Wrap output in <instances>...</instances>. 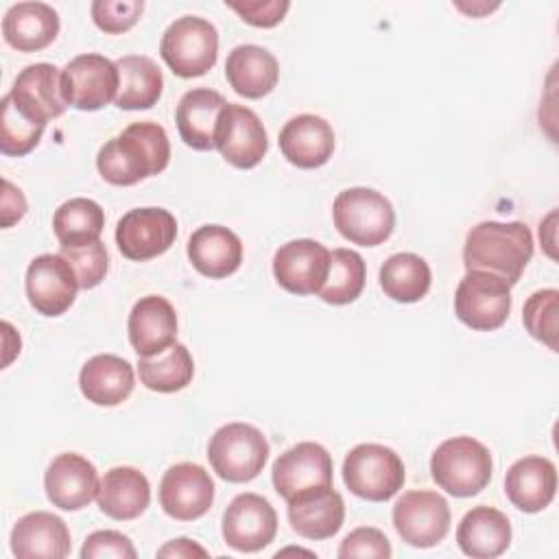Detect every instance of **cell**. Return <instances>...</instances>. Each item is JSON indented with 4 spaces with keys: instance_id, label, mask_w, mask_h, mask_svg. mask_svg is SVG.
<instances>
[{
    "instance_id": "1",
    "label": "cell",
    "mask_w": 559,
    "mask_h": 559,
    "mask_svg": "<svg viewBox=\"0 0 559 559\" xmlns=\"http://www.w3.org/2000/svg\"><path fill=\"white\" fill-rule=\"evenodd\" d=\"M170 162V142L162 124L144 120L129 124L105 142L96 155L100 177L114 186H133L159 175Z\"/></svg>"
},
{
    "instance_id": "2",
    "label": "cell",
    "mask_w": 559,
    "mask_h": 559,
    "mask_svg": "<svg viewBox=\"0 0 559 559\" xmlns=\"http://www.w3.org/2000/svg\"><path fill=\"white\" fill-rule=\"evenodd\" d=\"M533 255V234L520 223L483 221L467 231L463 264L467 271H485L513 286Z\"/></svg>"
},
{
    "instance_id": "3",
    "label": "cell",
    "mask_w": 559,
    "mask_h": 559,
    "mask_svg": "<svg viewBox=\"0 0 559 559\" xmlns=\"http://www.w3.org/2000/svg\"><path fill=\"white\" fill-rule=\"evenodd\" d=\"M491 454L472 437H452L437 445L430 459L432 480L456 498L483 491L491 480Z\"/></svg>"
},
{
    "instance_id": "4",
    "label": "cell",
    "mask_w": 559,
    "mask_h": 559,
    "mask_svg": "<svg viewBox=\"0 0 559 559\" xmlns=\"http://www.w3.org/2000/svg\"><path fill=\"white\" fill-rule=\"evenodd\" d=\"M334 227L343 238L360 247L382 245L395 227L391 201L371 188H347L332 203Z\"/></svg>"
},
{
    "instance_id": "5",
    "label": "cell",
    "mask_w": 559,
    "mask_h": 559,
    "mask_svg": "<svg viewBox=\"0 0 559 559\" xmlns=\"http://www.w3.org/2000/svg\"><path fill=\"white\" fill-rule=\"evenodd\" d=\"M207 459L223 480L249 483L262 472L269 459V441L251 424H225L210 437Z\"/></svg>"
},
{
    "instance_id": "6",
    "label": "cell",
    "mask_w": 559,
    "mask_h": 559,
    "mask_svg": "<svg viewBox=\"0 0 559 559\" xmlns=\"http://www.w3.org/2000/svg\"><path fill=\"white\" fill-rule=\"evenodd\" d=\"M404 463L400 454L380 443H360L343 461L347 489L369 502L391 500L404 485Z\"/></svg>"
},
{
    "instance_id": "7",
    "label": "cell",
    "mask_w": 559,
    "mask_h": 559,
    "mask_svg": "<svg viewBox=\"0 0 559 559\" xmlns=\"http://www.w3.org/2000/svg\"><path fill=\"white\" fill-rule=\"evenodd\" d=\"M159 55L177 76H203L216 63L218 31L199 15L177 17L162 35Z\"/></svg>"
},
{
    "instance_id": "8",
    "label": "cell",
    "mask_w": 559,
    "mask_h": 559,
    "mask_svg": "<svg viewBox=\"0 0 559 559\" xmlns=\"http://www.w3.org/2000/svg\"><path fill=\"white\" fill-rule=\"evenodd\" d=\"M454 312L472 330H498L511 312V286L498 275L467 271L454 293Z\"/></svg>"
},
{
    "instance_id": "9",
    "label": "cell",
    "mask_w": 559,
    "mask_h": 559,
    "mask_svg": "<svg viewBox=\"0 0 559 559\" xmlns=\"http://www.w3.org/2000/svg\"><path fill=\"white\" fill-rule=\"evenodd\" d=\"M118 85L116 61L96 52L79 55L61 70V94L68 105L81 111H96L116 100Z\"/></svg>"
},
{
    "instance_id": "10",
    "label": "cell",
    "mask_w": 559,
    "mask_h": 559,
    "mask_svg": "<svg viewBox=\"0 0 559 559\" xmlns=\"http://www.w3.org/2000/svg\"><path fill=\"white\" fill-rule=\"evenodd\" d=\"M393 526L408 546H437L450 531V507L437 491H406L393 507Z\"/></svg>"
},
{
    "instance_id": "11",
    "label": "cell",
    "mask_w": 559,
    "mask_h": 559,
    "mask_svg": "<svg viewBox=\"0 0 559 559\" xmlns=\"http://www.w3.org/2000/svg\"><path fill=\"white\" fill-rule=\"evenodd\" d=\"M177 238V221L164 207L129 210L116 225V245L133 262L162 255Z\"/></svg>"
},
{
    "instance_id": "12",
    "label": "cell",
    "mask_w": 559,
    "mask_h": 559,
    "mask_svg": "<svg viewBox=\"0 0 559 559\" xmlns=\"http://www.w3.org/2000/svg\"><path fill=\"white\" fill-rule=\"evenodd\" d=\"M214 502V480L197 463H177L166 469L159 483V504L166 515L179 522L199 520Z\"/></svg>"
},
{
    "instance_id": "13",
    "label": "cell",
    "mask_w": 559,
    "mask_h": 559,
    "mask_svg": "<svg viewBox=\"0 0 559 559\" xmlns=\"http://www.w3.org/2000/svg\"><path fill=\"white\" fill-rule=\"evenodd\" d=\"M277 533V513L258 493L236 496L223 513V539L238 552L266 548Z\"/></svg>"
},
{
    "instance_id": "14",
    "label": "cell",
    "mask_w": 559,
    "mask_h": 559,
    "mask_svg": "<svg viewBox=\"0 0 559 559\" xmlns=\"http://www.w3.org/2000/svg\"><path fill=\"white\" fill-rule=\"evenodd\" d=\"M330 255L332 251L317 240H290L275 251L273 275L277 284L293 295L319 293L330 273Z\"/></svg>"
},
{
    "instance_id": "15",
    "label": "cell",
    "mask_w": 559,
    "mask_h": 559,
    "mask_svg": "<svg viewBox=\"0 0 559 559\" xmlns=\"http://www.w3.org/2000/svg\"><path fill=\"white\" fill-rule=\"evenodd\" d=\"M79 282L61 253H41L26 269V295L44 317L63 314L76 299Z\"/></svg>"
},
{
    "instance_id": "16",
    "label": "cell",
    "mask_w": 559,
    "mask_h": 559,
    "mask_svg": "<svg viewBox=\"0 0 559 559\" xmlns=\"http://www.w3.org/2000/svg\"><path fill=\"white\" fill-rule=\"evenodd\" d=\"M216 148L236 168H253L269 148V138L258 114L245 105L227 103L216 129Z\"/></svg>"
},
{
    "instance_id": "17",
    "label": "cell",
    "mask_w": 559,
    "mask_h": 559,
    "mask_svg": "<svg viewBox=\"0 0 559 559\" xmlns=\"http://www.w3.org/2000/svg\"><path fill=\"white\" fill-rule=\"evenodd\" d=\"M275 491L288 502L295 493L332 485V456L314 441H301L282 452L271 469Z\"/></svg>"
},
{
    "instance_id": "18",
    "label": "cell",
    "mask_w": 559,
    "mask_h": 559,
    "mask_svg": "<svg viewBox=\"0 0 559 559\" xmlns=\"http://www.w3.org/2000/svg\"><path fill=\"white\" fill-rule=\"evenodd\" d=\"M48 500L63 511H79L98 496V472L94 463L74 452L57 454L44 476Z\"/></svg>"
},
{
    "instance_id": "19",
    "label": "cell",
    "mask_w": 559,
    "mask_h": 559,
    "mask_svg": "<svg viewBox=\"0 0 559 559\" xmlns=\"http://www.w3.org/2000/svg\"><path fill=\"white\" fill-rule=\"evenodd\" d=\"M345 520V504L332 485L312 487L288 500V522L306 539H328L336 535Z\"/></svg>"
},
{
    "instance_id": "20",
    "label": "cell",
    "mask_w": 559,
    "mask_h": 559,
    "mask_svg": "<svg viewBox=\"0 0 559 559\" xmlns=\"http://www.w3.org/2000/svg\"><path fill=\"white\" fill-rule=\"evenodd\" d=\"M280 151L297 168H319L332 157L334 131L321 116H295L280 131Z\"/></svg>"
},
{
    "instance_id": "21",
    "label": "cell",
    "mask_w": 559,
    "mask_h": 559,
    "mask_svg": "<svg viewBox=\"0 0 559 559\" xmlns=\"http://www.w3.org/2000/svg\"><path fill=\"white\" fill-rule=\"evenodd\" d=\"M129 341L140 358L155 356L170 347L177 336V314L173 304L159 295H146L131 308Z\"/></svg>"
},
{
    "instance_id": "22",
    "label": "cell",
    "mask_w": 559,
    "mask_h": 559,
    "mask_svg": "<svg viewBox=\"0 0 559 559\" xmlns=\"http://www.w3.org/2000/svg\"><path fill=\"white\" fill-rule=\"evenodd\" d=\"M70 546L66 522L48 511L22 515L11 531V550L20 559H63L70 555Z\"/></svg>"
},
{
    "instance_id": "23",
    "label": "cell",
    "mask_w": 559,
    "mask_h": 559,
    "mask_svg": "<svg viewBox=\"0 0 559 559\" xmlns=\"http://www.w3.org/2000/svg\"><path fill=\"white\" fill-rule=\"evenodd\" d=\"M504 491L513 507L524 513L546 509L557 493V467L546 456H524L504 476Z\"/></svg>"
},
{
    "instance_id": "24",
    "label": "cell",
    "mask_w": 559,
    "mask_h": 559,
    "mask_svg": "<svg viewBox=\"0 0 559 559\" xmlns=\"http://www.w3.org/2000/svg\"><path fill=\"white\" fill-rule=\"evenodd\" d=\"M225 107L227 100L210 87H194L186 92L175 111L181 140L194 151L216 148V129Z\"/></svg>"
},
{
    "instance_id": "25",
    "label": "cell",
    "mask_w": 559,
    "mask_h": 559,
    "mask_svg": "<svg viewBox=\"0 0 559 559\" xmlns=\"http://www.w3.org/2000/svg\"><path fill=\"white\" fill-rule=\"evenodd\" d=\"M9 96L28 114L35 118L48 122L50 118H57L66 111L68 103L61 94V72L52 63H31L26 66Z\"/></svg>"
},
{
    "instance_id": "26",
    "label": "cell",
    "mask_w": 559,
    "mask_h": 559,
    "mask_svg": "<svg viewBox=\"0 0 559 559\" xmlns=\"http://www.w3.org/2000/svg\"><path fill=\"white\" fill-rule=\"evenodd\" d=\"M188 258L192 266L212 280L227 277L242 262L240 238L223 225H203L188 240Z\"/></svg>"
},
{
    "instance_id": "27",
    "label": "cell",
    "mask_w": 559,
    "mask_h": 559,
    "mask_svg": "<svg viewBox=\"0 0 559 559\" xmlns=\"http://www.w3.org/2000/svg\"><path fill=\"white\" fill-rule=\"evenodd\" d=\"M133 384L135 376L131 362L114 354L92 356L79 373L81 393L96 406L122 404L131 395Z\"/></svg>"
},
{
    "instance_id": "28",
    "label": "cell",
    "mask_w": 559,
    "mask_h": 559,
    "mask_svg": "<svg viewBox=\"0 0 559 559\" xmlns=\"http://www.w3.org/2000/svg\"><path fill=\"white\" fill-rule=\"evenodd\" d=\"M59 15L46 2H17L2 17L4 41L20 52H35L55 41Z\"/></svg>"
},
{
    "instance_id": "29",
    "label": "cell",
    "mask_w": 559,
    "mask_h": 559,
    "mask_svg": "<svg viewBox=\"0 0 559 559\" xmlns=\"http://www.w3.org/2000/svg\"><path fill=\"white\" fill-rule=\"evenodd\" d=\"M225 76L231 90L245 98H262L277 85L280 63L262 46H236L225 61Z\"/></svg>"
},
{
    "instance_id": "30",
    "label": "cell",
    "mask_w": 559,
    "mask_h": 559,
    "mask_svg": "<svg viewBox=\"0 0 559 559\" xmlns=\"http://www.w3.org/2000/svg\"><path fill=\"white\" fill-rule=\"evenodd\" d=\"M98 507L111 520H135L151 502V485L146 476L129 465L111 467L100 478Z\"/></svg>"
},
{
    "instance_id": "31",
    "label": "cell",
    "mask_w": 559,
    "mask_h": 559,
    "mask_svg": "<svg viewBox=\"0 0 559 559\" xmlns=\"http://www.w3.org/2000/svg\"><path fill=\"white\" fill-rule=\"evenodd\" d=\"M459 548L474 559H493L511 544L509 518L493 507H474L456 528Z\"/></svg>"
},
{
    "instance_id": "32",
    "label": "cell",
    "mask_w": 559,
    "mask_h": 559,
    "mask_svg": "<svg viewBox=\"0 0 559 559\" xmlns=\"http://www.w3.org/2000/svg\"><path fill=\"white\" fill-rule=\"evenodd\" d=\"M120 85L116 107L120 109H151L164 90V76L157 63L144 55H124L116 61Z\"/></svg>"
},
{
    "instance_id": "33",
    "label": "cell",
    "mask_w": 559,
    "mask_h": 559,
    "mask_svg": "<svg viewBox=\"0 0 559 559\" xmlns=\"http://www.w3.org/2000/svg\"><path fill=\"white\" fill-rule=\"evenodd\" d=\"M432 273L424 258L415 253H395L380 266V288L400 304H413L430 290Z\"/></svg>"
},
{
    "instance_id": "34",
    "label": "cell",
    "mask_w": 559,
    "mask_h": 559,
    "mask_svg": "<svg viewBox=\"0 0 559 559\" xmlns=\"http://www.w3.org/2000/svg\"><path fill=\"white\" fill-rule=\"evenodd\" d=\"M105 227L103 207L85 197L70 199L55 210L52 229L61 247H83L98 240Z\"/></svg>"
},
{
    "instance_id": "35",
    "label": "cell",
    "mask_w": 559,
    "mask_h": 559,
    "mask_svg": "<svg viewBox=\"0 0 559 559\" xmlns=\"http://www.w3.org/2000/svg\"><path fill=\"white\" fill-rule=\"evenodd\" d=\"M138 373L146 389L157 393H175L190 384L194 376V360L186 345L173 343L155 356L140 358Z\"/></svg>"
},
{
    "instance_id": "36",
    "label": "cell",
    "mask_w": 559,
    "mask_h": 559,
    "mask_svg": "<svg viewBox=\"0 0 559 559\" xmlns=\"http://www.w3.org/2000/svg\"><path fill=\"white\" fill-rule=\"evenodd\" d=\"M365 260L352 249H334L330 255V273L317 293L325 304L345 306L360 297L365 288Z\"/></svg>"
},
{
    "instance_id": "37",
    "label": "cell",
    "mask_w": 559,
    "mask_h": 559,
    "mask_svg": "<svg viewBox=\"0 0 559 559\" xmlns=\"http://www.w3.org/2000/svg\"><path fill=\"white\" fill-rule=\"evenodd\" d=\"M46 129V122L22 109L9 94L2 98L0 111V151L4 155L22 157L31 153Z\"/></svg>"
},
{
    "instance_id": "38",
    "label": "cell",
    "mask_w": 559,
    "mask_h": 559,
    "mask_svg": "<svg viewBox=\"0 0 559 559\" xmlns=\"http://www.w3.org/2000/svg\"><path fill=\"white\" fill-rule=\"evenodd\" d=\"M557 317H559V293L555 288L535 290L524 304V312H522L524 328L533 338L542 341L552 352H557Z\"/></svg>"
},
{
    "instance_id": "39",
    "label": "cell",
    "mask_w": 559,
    "mask_h": 559,
    "mask_svg": "<svg viewBox=\"0 0 559 559\" xmlns=\"http://www.w3.org/2000/svg\"><path fill=\"white\" fill-rule=\"evenodd\" d=\"M59 253L70 262L79 282V288H85V290L96 288L105 280L109 258L100 240L83 247H61Z\"/></svg>"
},
{
    "instance_id": "40",
    "label": "cell",
    "mask_w": 559,
    "mask_h": 559,
    "mask_svg": "<svg viewBox=\"0 0 559 559\" xmlns=\"http://www.w3.org/2000/svg\"><path fill=\"white\" fill-rule=\"evenodd\" d=\"M142 11H144L142 0H96V2H92L94 24L109 35L129 31L140 20Z\"/></svg>"
},
{
    "instance_id": "41",
    "label": "cell",
    "mask_w": 559,
    "mask_h": 559,
    "mask_svg": "<svg viewBox=\"0 0 559 559\" xmlns=\"http://www.w3.org/2000/svg\"><path fill=\"white\" fill-rule=\"evenodd\" d=\"M338 557H378L389 559L391 557V544L386 535L373 526H360L354 528L338 546Z\"/></svg>"
},
{
    "instance_id": "42",
    "label": "cell",
    "mask_w": 559,
    "mask_h": 559,
    "mask_svg": "<svg viewBox=\"0 0 559 559\" xmlns=\"http://www.w3.org/2000/svg\"><path fill=\"white\" fill-rule=\"evenodd\" d=\"M135 548L131 539L118 531H94L87 535L81 559H100V557H114V559H135Z\"/></svg>"
},
{
    "instance_id": "43",
    "label": "cell",
    "mask_w": 559,
    "mask_h": 559,
    "mask_svg": "<svg viewBox=\"0 0 559 559\" xmlns=\"http://www.w3.org/2000/svg\"><path fill=\"white\" fill-rule=\"evenodd\" d=\"M229 9H234L247 24L271 28L280 24L290 7L288 0H245V2H225Z\"/></svg>"
},
{
    "instance_id": "44",
    "label": "cell",
    "mask_w": 559,
    "mask_h": 559,
    "mask_svg": "<svg viewBox=\"0 0 559 559\" xmlns=\"http://www.w3.org/2000/svg\"><path fill=\"white\" fill-rule=\"evenodd\" d=\"M2 227H11L26 214V199L20 188H15L9 179L2 181Z\"/></svg>"
},
{
    "instance_id": "45",
    "label": "cell",
    "mask_w": 559,
    "mask_h": 559,
    "mask_svg": "<svg viewBox=\"0 0 559 559\" xmlns=\"http://www.w3.org/2000/svg\"><path fill=\"white\" fill-rule=\"evenodd\" d=\"M157 557H207V552L192 539L179 537V539H173L166 546H162L157 550Z\"/></svg>"
}]
</instances>
